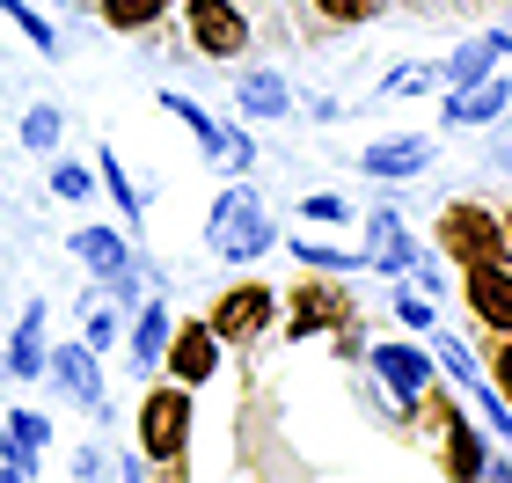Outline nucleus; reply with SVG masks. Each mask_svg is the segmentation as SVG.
I'll return each mask as SVG.
<instances>
[{
	"instance_id": "nucleus-17",
	"label": "nucleus",
	"mask_w": 512,
	"mask_h": 483,
	"mask_svg": "<svg viewBox=\"0 0 512 483\" xmlns=\"http://www.w3.org/2000/svg\"><path fill=\"white\" fill-rule=\"evenodd\" d=\"M286 103L293 96H286V81H278V74H249L242 81V110H249V118H278Z\"/></svg>"
},
{
	"instance_id": "nucleus-11",
	"label": "nucleus",
	"mask_w": 512,
	"mask_h": 483,
	"mask_svg": "<svg viewBox=\"0 0 512 483\" xmlns=\"http://www.w3.org/2000/svg\"><path fill=\"white\" fill-rule=\"evenodd\" d=\"M74 249H81V264L96 271V279H110V286H132L125 235H110V227H81V235H74Z\"/></svg>"
},
{
	"instance_id": "nucleus-15",
	"label": "nucleus",
	"mask_w": 512,
	"mask_h": 483,
	"mask_svg": "<svg viewBox=\"0 0 512 483\" xmlns=\"http://www.w3.org/2000/svg\"><path fill=\"white\" fill-rule=\"evenodd\" d=\"M498 52H505V30H498V37H476V44H461V52H454L447 66H439V74L469 88V81H483V74H491V66H498Z\"/></svg>"
},
{
	"instance_id": "nucleus-10",
	"label": "nucleus",
	"mask_w": 512,
	"mask_h": 483,
	"mask_svg": "<svg viewBox=\"0 0 512 483\" xmlns=\"http://www.w3.org/2000/svg\"><path fill=\"white\" fill-rule=\"evenodd\" d=\"M469 308L491 330H512V271L505 264H469Z\"/></svg>"
},
{
	"instance_id": "nucleus-28",
	"label": "nucleus",
	"mask_w": 512,
	"mask_h": 483,
	"mask_svg": "<svg viewBox=\"0 0 512 483\" xmlns=\"http://www.w3.org/2000/svg\"><path fill=\"white\" fill-rule=\"evenodd\" d=\"M476 396H483V425H491L498 440L512 447V410H505V403H498V396H491V388H483V381H476Z\"/></svg>"
},
{
	"instance_id": "nucleus-2",
	"label": "nucleus",
	"mask_w": 512,
	"mask_h": 483,
	"mask_svg": "<svg viewBox=\"0 0 512 483\" xmlns=\"http://www.w3.org/2000/svg\"><path fill=\"white\" fill-rule=\"evenodd\" d=\"M139 440H147L154 462H176L183 440H191V396H183V388H161V396H147V410H139Z\"/></svg>"
},
{
	"instance_id": "nucleus-12",
	"label": "nucleus",
	"mask_w": 512,
	"mask_h": 483,
	"mask_svg": "<svg viewBox=\"0 0 512 483\" xmlns=\"http://www.w3.org/2000/svg\"><path fill=\"white\" fill-rule=\"evenodd\" d=\"M0 374H15V381H37L44 374V308L30 301L15 322V344H8V359H0Z\"/></svg>"
},
{
	"instance_id": "nucleus-1",
	"label": "nucleus",
	"mask_w": 512,
	"mask_h": 483,
	"mask_svg": "<svg viewBox=\"0 0 512 483\" xmlns=\"http://www.w3.org/2000/svg\"><path fill=\"white\" fill-rule=\"evenodd\" d=\"M205 242H213V257H227V264H249V257H264V249L278 242V235H271V213H264V198H256L249 183L220 191V205H213V227H205Z\"/></svg>"
},
{
	"instance_id": "nucleus-9",
	"label": "nucleus",
	"mask_w": 512,
	"mask_h": 483,
	"mask_svg": "<svg viewBox=\"0 0 512 483\" xmlns=\"http://www.w3.org/2000/svg\"><path fill=\"white\" fill-rule=\"evenodd\" d=\"M161 103H169V110H176V118H183V125H191V132H198V147H205V154H213V161H227V169H249V161H256V154H249V140H235V132H220V125H213V118H205V110H198L191 96H161Z\"/></svg>"
},
{
	"instance_id": "nucleus-19",
	"label": "nucleus",
	"mask_w": 512,
	"mask_h": 483,
	"mask_svg": "<svg viewBox=\"0 0 512 483\" xmlns=\"http://www.w3.org/2000/svg\"><path fill=\"white\" fill-rule=\"evenodd\" d=\"M0 15H15V30H22V37H30V44H37V52H59V37H52V22H44V15L30 8V0H0Z\"/></svg>"
},
{
	"instance_id": "nucleus-26",
	"label": "nucleus",
	"mask_w": 512,
	"mask_h": 483,
	"mask_svg": "<svg viewBox=\"0 0 512 483\" xmlns=\"http://www.w3.org/2000/svg\"><path fill=\"white\" fill-rule=\"evenodd\" d=\"M103 183H110V198H118L125 213L139 220V191H132V176H125V161H118V154H103Z\"/></svg>"
},
{
	"instance_id": "nucleus-6",
	"label": "nucleus",
	"mask_w": 512,
	"mask_h": 483,
	"mask_svg": "<svg viewBox=\"0 0 512 483\" xmlns=\"http://www.w3.org/2000/svg\"><path fill=\"white\" fill-rule=\"evenodd\" d=\"M44 374H52L74 403L96 410L103 403V374H96V344H59V352H44Z\"/></svg>"
},
{
	"instance_id": "nucleus-7",
	"label": "nucleus",
	"mask_w": 512,
	"mask_h": 483,
	"mask_svg": "<svg viewBox=\"0 0 512 483\" xmlns=\"http://www.w3.org/2000/svg\"><path fill=\"white\" fill-rule=\"evenodd\" d=\"M271 293L264 286H235V293H220V308H213V322H205V330H213V337H256V330H264V322H271Z\"/></svg>"
},
{
	"instance_id": "nucleus-3",
	"label": "nucleus",
	"mask_w": 512,
	"mask_h": 483,
	"mask_svg": "<svg viewBox=\"0 0 512 483\" xmlns=\"http://www.w3.org/2000/svg\"><path fill=\"white\" fill-rule=\"evenodd\" d=\"M439 242H447L461 264H505V227L483 213V205H454L447 227H439Z\"/></svg>"
},
{
	"instance_id": "nucleus-27",
	"label": "nucleus",
	"mask_w": 512,
	"mask_h": 483,
	"mask_svg": "<svg viewBox=\"0 0 512 483\" xmlns=\"http://www.w3.org/2000/svg\"><path fill=\"white\" fill-rule=\"evenodd\" d=\"M52 191H59V198H88V169H81V161H59V169H52Z\"/></svg>"
},
{
	"instance_id": "nucleus-23",
	"label": "nucleus",
	"mask_w": 512,
	"mask_h": 483,
	"mask_svg": "<svg viewBox=\"0 0 512 483\" xmlns=\"http://www.w3.org/2000/svg\"><path fill=\"white\" fill-rule=\"evenodd\" d=\"M139 359H147V366H161V344H169V315H161V308H139Z\"/></svg>"
},
{
	"instance_id": "nucleus-20",
	"label": "nucleus",
	"mask_w": 512,
	"mask_h": 483,
	"mask_svg": "<svg viewBox=\"0 0 512 483\" xmlns=\"http://www.w3.org/2000/svg\"><path fill=\"white\" fill-rule=\"evenodd\" d=\"M447 469L454 476H483V440L469 425H454V440H447Z\"/></svg>"
},
{
	"instance_id": "nucleus-25",
	"label": "nucleus",
	"mask_w": 512,
	"mask_h": 483,
	"mask_svg": "<svg viewBox=\"0 0 512 483\" xmlns=\"http://www.w3.org/2000/svg\"><path fill=\"white\" fill-rule=\"evenodd\" d=\"M439 366H447V374H454L461 388H476V381H483V366L469 359V344H454V337H447V344H439Z\"/></svg>"
},
{
	"instance_id": "nucleus-4",
	"label": "nucleus",
	"mask_w": 512,
	"mask_h": 483,
	"mask_svg": "<svg viewBox=\"0 0 512 483\" xmlns=\"http://www.w3.org/2000/svg\"><path fill=\"white\" fill-rule=\"evenodd\" d=\"M161 366H169V374L183 381V388H198V381H213V366H220V337L205 330H176L169 344H161Z\"/></svg>"
},
{
	"instance_id": "nucleus-5",
	"label": "nucleus",
	"mask_w": 512,
	"mask_h": 483,
	"mask_svg": "<svg viewBox=\"0 0 512 483\" xmlns=\"http://www.w3.org/2000/svg\"><path fill=\"white\" fill-rule=\"evenodd\" d=\"M191 37H198V52H213V59H235L242 44H249V22L227 8V0H191Z\"/></svg>"
},
{
	"instance_id": "nucleus-21",
	"label": "nucleus",
	"mask_w": 512,
	"mask_h": 483,
	"mask_svg": "<svg viewBox=\"0 0 512 483\" xmlns=\"http://www.w3.org/2000/svg\"><path fill=\"white\" fill-rule=\"evenodd\" d=\"M169 0H103V22L110 30H139V22H154Z\"/></svg>"
},
{
	"instance_id": "nucleus-16",
	"label": "nucleus",
	"mask_w": 512,
	"mask_h": 483,
	"mask_svg": "<svg viewBox=\"0 0 512 483\" xmlns=\"http://www.w3.org/2000/svg\"><path fill=\"white\" fill-rule=\"evenodd\" d=\"M374 242H381V249H374L381 271H417V242L395 227V213H374Z\"/></svg>"
},
{
	"instance_id": "nucleus-30",
	"label": "nucleus",
	"mask_w": 512,
	"mask_h": 483,
	"mask_svg": "<svg viewBox=\"0 0 512 483\" xmlns=\"http://www.w3.org/2000/svg\"><path fill=\"white\" fill-rule=\"evenodd\" d=\"M425 81H439V66H403V74L388 81V96H410V88H425Z\"/></svg>"
},
{
	"instance_id": "nucleus-8",
	"label": "nucleus",
	"mask_w": 512,
	"mask_h": 483,
	"mask_svg": "<svg viewBox=\"0 0 512 483\" xmlns=\"http://www.w3.org/2000/svg\"><path fill=\"white\" fill-rule=\"evenodd\" d=\"M374 374L395 388V403H417L425 396V381H432V366L417 344H374Z\"/></svg>"
},
{
	"instance_id": "nucleus-31",
	"label": "nucleus",
	"mask_w": 512,
	"mask_h": 483,
	"mask_svg": "<svg viewBox=\"0 0 512 483\" xmlns=\"http://www.w3.org/2000/svg\"><path fill=\"white\" fill-rule=\"evenodd\" d=\"M322 15H337V22H359V15H366V0H322Z\"/></svg>"
},
{
	"instance_id": "nucleus-32",
	"label": "nucleus",
	"mask_w": 512,
	"mask_h": 483,
	"mask_svg": "<svg viewBox=\"0 0 512 483\" xmlns=\"http://www.w3.org/2000/svg\"><path fill=\"white\" fill-rule=\"evenodd\" d=\"M498 388L512 396V344H505V359H498Z\"/></svg>"
},
{
	"instance_id": "nucleus-29",
	"label": "nucleus",
	"mask_w": 512,
	"mask_h": 483,
	"mask_svg": "<svg viewBox=\"0 0 512 483\" xmlns=\"http://www.w3.org/2000/svg\"><path fill=\"white\" fill-rule=\"evenodd\" d=\"M395 315H403L410 330H432V308H425V293H395Z\"/></svg>"
},
{
	"instance_id": "nucleus-22",
	"label": "nucleus",
	"mask_w": 512,
	"mask_h": 483,
	"mask_svg": "<svg viewBox=\"0 0 512 483\" xmlns=\"http://www.w3.org/2000/svg\"><path fill=\"white\" fill-rule=\"evenodd\" d=\"M22 147H37V154L59 147V110H52V103H37L30 118H22Z\"/></svg>"
},
{
	"instance_id": "nucleus-18",
	"label": "nucleus",
	"mask_w": 512,
	"mask_h": 483,
	"mask_svg": "<svg viewBox=\"0 0 512 483\" xmlns=\"http://www.w3.org/2000/svg\"><path fill=\"white\" fill-rule=\"evenodd\" d=\"M337 293H300V301H293V337H308V330H330V322H337Z\"/></svg>"
},
{
	"instance_id": "nucleus-24",
	"label": "nucleus",
	"mask_w": 512,
	"mask_h": 483,
	"mask_svg": "<svg viewBox=\"0 0 512 483\" xmlns=\"http://www.w3.org/2000/svg\"><path fill=\"white\" fill-rule=\"evenodd\" d=\"M293 257H300V264H322V271H359V264H366V257H352V249H330V242H300Z\"/></svg>"
},
{
	"instance_id": "nucleus-14",
	"label": "nucleus",
	"mask_w": 512,
	"mask_h": 483,
	"mask_svg": "<svg viewBox=\"0 0 512 483\" xmlns=\"http://www.w3.org/2000/svg\"><path fill=\"white\" fill-rule=\"evenodd\" d=\"M505 96H512L505 81H469V88H461V96L447 103V125H483V118H498Z\"/></svg>"
},
{
	"instance_id": "nucleus-13",
	"label": "nucleus",
	"mask_w": 512,
	"mask_h": 483,
	"mask_svg": "<svg viewBox=\"0 0 512 483\" xmlns=\"http://www.w3.org/2000/svg\"><path fill=\"white\" fill-rule=\"evenodd\" d=\"M432 147H425V132H410V140H381V147H366V176H410V169H425Z\"/></svg>"
}]
</instances>
